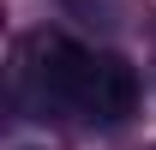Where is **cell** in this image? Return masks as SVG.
<instances>
[{
    "label": "cell",
    "mask_w": 156,
    "mask_h": 150,
    "mask_svg": "<svg viewBox=\"0 0 156 150\" xmlns=\"http://www.w3.org/2000/svg\"><path fill=\"white\" fill-rule=\"evenodd\" d=\"M96 66H102V60H90L72 36H48V42H42V84H48L60 102H90Z\"/></svg>",
    "instance_id": "1"
},
{
    "label": "cell",
    "mask_w": 156,
    "mask_h": 150,
    "mask_svg": "<svg viewBox=\"0 0 156 150\" xmlns=\"http://www.w3.org/2000/svg\"><path fill=\"white\" fill-rule=\"evenodd\" d=\"M90 108H96L102 120H126V114L138 108V72H132L120 54H108V60L96 66V90H90Z\"/></svg>",
    "instance_id": "2"
},
{
    "label": "cell",
    "mask_w": 156,
    "mask_h": 150,
    "mask_svg": "<svg viewBox=\"0 0 156 150\" xmlns=\"http://www.w3.org/2000/svg\"><path fill=\"white\" fill-rule=\"evenodd\" d=\"M18 150H36V144H18Z\"/></svg>",
    "instance_id": "3"
}]
</instances>
